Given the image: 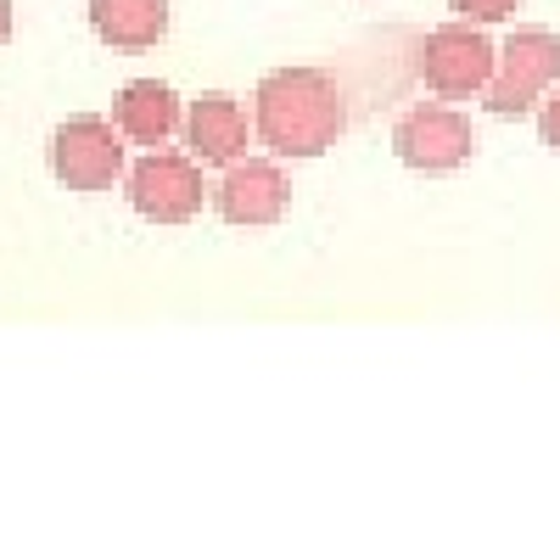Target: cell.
<instances>
[{"label": "cell", "instance_id": "cell-1", "mask_svg": "<svg viewBox=\"0 0 560 560\" xmlns=\"http://www.w3.org/2000/svg\"><path fill=\"white\" fill-rule=\"evenodd\" d=\"M348 129V96L319 68H275L253 90V135L275 158H325Z\"/></svg>", "mask_w": 560, "mask_h": 560}, {"label": "cell", "instance_id": "cell-2", "mask_svg": "<svg viewBox=\"0 0 560 560\" xmlns=\"http://www.w3.org/2000/svg\"><path fill=\"white\" fill-rule=\"evenodd\" d=\"M560 84V34L544 28H516L499 45V68L482 90V107L493 118H527L538 102Z\"/></svg>", "mask_w": 560, "mask_h": 560}, {"label": "cell", "instance_id": "cell-3", "mask_svg": "<svg viewBox=\"0 0 560 560\" xmlns=\"http://www.w3.org/2000/svg\"><path fill=\"white\" fill-rule=\"evenodd\" d=\"M420 79L432 96L443 102H471L488 90L493 68H499V45L482 34V23H448L420 39Z\"/></svg>", "mask_w": 560, "mask_h": 560}, {"label": "cell", "instance_id": "cell-4", "mask_svg": "<svg viewBox=\"0 0 560 560\" xmlns=\"http://www.w3.org/2000/svg\"><path fill=\"white\" fill-rule=\"evenodd\" d=\"M51 174L68 191H113L129 174V140L107 118H68L51 129Z\"/></svg>", "mask_w": 560, "mask_h": 560}, {"label": "cell", "instance_id": "cell-5", "mask_svg": "<svg viewBox=\"0 0 560 560\" xmlns=\"http://www.w3.org/2000/svg\"><path fill=\"white\" fill-rule=\"evenodd\" d=\"M129 202L147 224H185L197 219L208 202V185H202V163L191 152H168L152 147L147 158L129 163Z\"/></svg>", "mask_w": 560, "mask_h": 560}, {"label": "cell", "instance_id": "cell-6", "mask_svg": "<svg viewBox=\"0 0 560 560\" xmlns=\"http://www.w3.org/2000/svg\"><path fill=\"white\" fill-rule=\"evenodd\" d=\"M393 152L415 174H454V168L471 163L477 129H471L465 113H454V102H443V96L438 102H415L398 118V129H393Z\"/></svg>", "mask_w": 560, "mask_h": 560}, {"label": "cell", "instance_id": "cell-7", "mask_svg": "<svg viewBox=\"0 0 560 560\" xmlns=\"http://www.w3.org/2000/svg\"><path fill=\"white\" fill-rule=\"evenodd\" d=\"M213 208L224 224H242V230H258V224H275L280 213L292 208V179L275 158H236L224 168L219 191H213Z\"/></svg>", "mask_w": 560, "mask_h": 560}, {"label": "cell", "instance_id": "cell-8", "mask_svg": "<svg viewBox=\"0 0 560 560\" xmlns=\"http://www.w3.org/2000/svg\"><path fill=\"white\" fill-rule=\"evenodd\" d=\"M247 140H253V118L236 96H197L185 107V147L202 168H230L236 158H247Z\"/></svg>", "mask_w": 560, "mask_h": 560}, {"label": "cell", "instance_id": "cell-9", "mask_svg": "<svg viewBox=\"0 0 560 560\" xmlns=\"http://www.w3.org/2000/svg\"><path fill=\"white\" fill-rule=\"evenodd\" d=\"M113 124L124 129L129 147L152 152V147H168L174 129H185V107L174 96V84L163 79H129L113 102Z\"/></svg>", "mask_w": 560, "mask_h": 560}, {"label": "cell", "instance_id": "cell-10", "mask_svg": "<svg viewBox=\"0 0 560 560\" xmlns=\"http://www.w3.org/2000/svg\"><path fill=\"white\" fill-rule=\"evenodd\" d=\"M90 28L113 51H152L168 34V0H90Z\"/></svg>", "mask_w": 560, "mask_h": 560}, {"label": "cell", "instance_id": "cell-11", "mask_svg": "<svg viewBox=\"0 0 560 560\" xmlns=\"http://www.w3.org/2000/svg\"><path fill=\"white\" fill-rule=\"evenodd\" d=\"M448 7L465 23H510V18L522 12V0H448Z\"/></svg>", "mask_w": 560, "mask_h": 560}, {"label": "cell", "instance_id": "cell-12", "mask_svg": "<svg viewBox=\"0 0 560 560\" xmlns=\"http://www.w3.org/2000/svg\"><path fill=\"white\" fill-rule=\"evenodd\" d=\"M538 135H544V147H555V152H560V84L538 102Z\"/></svg>", "mask_w": 560, "mask_h": 560}, {"label": "cell", "instance_id": "cell-13", "mask_svg": "<svg viewBox=\"0 0 560 560\" xmlns=\"http://www.w3.org/2000/svg\"><path fill=\"white\" fill-rule=\"evenodd\" d=\"M12 23H18V12H12V0H0V45L12 39Z\"/></svg>", "mask_w": 560, "mask_h": 560}]
</instances>
